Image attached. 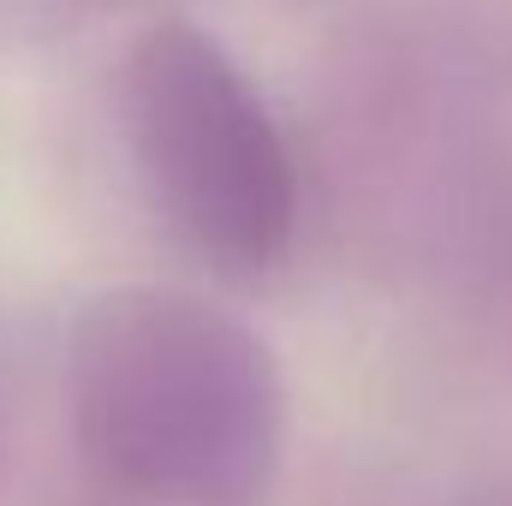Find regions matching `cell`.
Returning <instances> with one entry per match:
<instances>
[{
	"mask_svg": "<svg viewBox=\"0 0 512 506\" xmlns=\"http://www.w3.org/2000/svg\"><path fill=\"white\" fill-rule=\"evenodd\" d=\"M131 155L179 239L227 274L274 268L298 227V167L239 60L191 24H155L126 54Z\"/></svg>",
	"mask_w": 512,
	"mask_h": 506,
	"instance_id": "cell-2",
	"label": "cell"
},
{
	"mask_svg": "<svg viewBox=\"0 0 512 506\" xmlns=\"http://www.w3.org/2000/svg\"><path fill=\"white\" fill-rule=\"evenodd\" d=\"M66 411L90 471L149 506H251L280 465V376L251 328L173 286L84 304Z\"/></svg>",
	"mask_w": 512,
	"mask_h": 506,
	"instance_id": "cell-1",
	"label": "cell"
}]
</instances>
